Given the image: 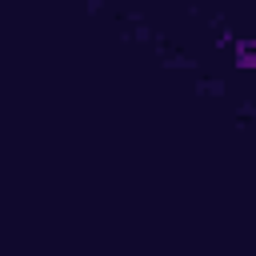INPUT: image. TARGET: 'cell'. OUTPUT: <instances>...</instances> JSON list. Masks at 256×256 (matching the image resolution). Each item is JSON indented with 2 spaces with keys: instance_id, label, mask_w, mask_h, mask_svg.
I'll list each match as a JSON object with an SVG mask.
<instances>
[{
  "instance_id": "cell-1",
  "label": "cell",
  "mask_w": 256,
  "mask_h": 256,
  "mask_svg": "<svg viewBox=\"0 0 256 256\" xmlns=\"http://www.w3.org/2000/svg\"><path fill=\"white\" fill-rule=\"evenodd\" d=\"M232 64L244 68V72H256V36L232 40Z\"/></svg>"
}]
</instances>
